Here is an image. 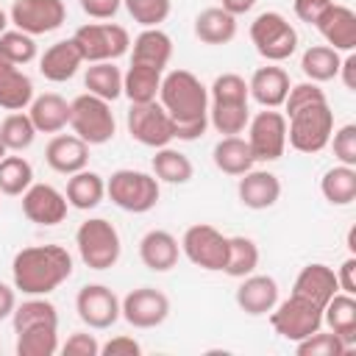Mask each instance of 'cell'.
Returning a JSON list of instances; mask_svg holds the SVG:
<instances>
[{"instance_id":"9c48e42d","label":"cell","mask_w":356,"mask_h":356,"mask_svg":"<svg viewBox=\"0 0 356 356\" xmlns=\"http://www.w3.org/2000/svg\"><path fill=\"white\" fill-rule=\"evenodd\" d=\"M86 64L114 61L131 50V36L117 22H86L72 33Z\"/></svg>"},{"instance_id":"816d5d0a","label":"cell","mask_w":356,"mask_h":356,"mask_svg":"<svg viewBox=\"0 0 356 356\" xmlns=\"http://www.w3.org/2000/svg\"><path fill=\"white\" fill-rule=\"evenodd\" d=\"M78 3H81L83 14L92 19H111L122 6V0H78Z\"/></svg>"},{"instance_id":"52a82bcc","label":"cell","mask_w":356,"mask_h":356,"mask_svg":"<svg viewBox=\"0 0 356 356\" xmlns=\"http://www.w3.org/2000/svg\"><path fill=\"white\" fill-rule=\"evenodd\" d=\"M250 42L261 58H267L270 64H281L298 50V31L284 14L261 11L250 22Z\"/></svg>"},{"instance_id":"3957f363","label":"cell","mask_w":356,"mask_h":356,"mask_svg":"<svg viewBox=\"0 0 356 356\" xmlns=\"http://www.w3.org/2000/svg\"><path fill=\"white\" fill-rule=\"evenodd\" d=\"M286 117V142L289 147H295L298 153H320L323 147H328L331 134H334V111L328 106V100H317L309 106L295 108Z\"/></svg>"},{"instance_id":"7c38bea8","label":"cell","mask_w":356,"mask_h":356,"mask_svg":"<svg viewBox=\"0 0 356 356\" xmlns=\"http://www.w3.org/2000/svg\"><path fill=\"white\" fill-rule=\"evenodd\" d=\"M125 125H128V134L131 139H136L139 145L145 147H164L175 139V131H172V117L161 108L159 100H150V103H131L128 108V117H125Z\"/></svg>"},{"instance_id":"f1b7e54d","label":"cell","mask_w":356,"mask_h":356,"mask_svg":"<svg viewBox=\"0 0 356 356\" xmlns=\"http://www.w3.org/2000/svg\"><path fill=\"white\" fill-rule=\"evenodd\" d=\"M323 323L328 325V331H334L342 342L353 348L356 345V295L337 292L323 306Z\"/></svg>"},{"instance_id":"d4e9b609","label":"cell","mask_w":356,"mask_h":356,"mask_svg":"<svg viewBox=\"0 0 356 356\" xmlns=\"http://www.w3.org/2000/svg\"><path fill=\"white\" fill-rule=\"evenodd\" d=\"M292 292L309 298L312 303H317V306L323 309V306L339 292L337 273H334L328 264H323V261H312V264H306V267L298 273V278H295V284H292Z\"/></svg>"},{"instance_id":"bcb514c9","label":"cell","mask_w":356,"mask_h":356,"mask_svg":"<svg viewBox=\"0 0 356 356\" xmlns=\"http://www.w3.org/2000/svg\"><path fill=\"white\" fill-rule=\"evenodd\" d=\"M125 11L131 14L134 22H139L142 28H159L172 8V0H122Z\"/></svg>"},{"instance_id":"9a60e30c","label":"cell","mask_w":356,"mask_h":356,"mask_svg":"<svg viewBox=\"0 0 356 356\" xmlns=\"http://www.w3.org/2000/svg\"><path fill=\"white\" fill-rule=\"evenodd\" d=\"M75 312L92 331H106L120 320V298L106 284H86L75 295Z\"/></svg>"},{"instance_id":"f35d334b","label":"cell","mask_w":356,"mask_h":356,"mask_svg":"<svg viewBox=\"0 0 356 356\" xmlns=\"http://www.w3.org/2000/svg\"><path fill=\"white\" fill-rule=\"evenodd\" d=\"M11 323H14V334L31 325H58V309L44 295H28V300H22L14 309Z\"/></svg>"},{"instance_id":"6da1fadb","label":"cell","mask_w":356,"mask_h":356,"mask_svg":"<svg viewBox=\"0 0 356 356\" xmlns=\"http://www.w3.org/2000/svg\"><path fill=\"white\" fill-rule=\"evenodd\" d=\"M161 108L172 117L175 139L195 142L209 128V86L189 70H170L161 78L159 97Z\"/></svg>"},{"instance_id":"681fc988","label":"cell","mask_w":356,"mask_h":356,"mask_svg":"<svg viewBox=\"0 0 356 356\" xmlns=\"http://www.w3.org/2000/svg\"><path fill=\"white\" fill-rule=\"evenodd\" d=\"M100 353L103 356H139L142 353V345L134 337L120 334V337H111L106 345H100Z\"/></svg>"},{"instance_id":"7bdbcfd3","label":"cell","mask_w":356,"mask_h":356,"mask_svg":"<svg viewBox=\"0 0 356 356\" xmlns=\"http://www.w3.org/2000/svg\"><path fill=\"white\" fill-rule=\"evenodd\" d=\"M348 350H350L348 342H342L334 331H323V328H317L314 334L295 342L298 356H345Z\"/></svg>"},{"instance_id":"ffe728a7","label":"cell","mask_w":356,"mask_h":356,"mask_svg":"<svg viewBox=\"0 0 356 356\" xmlns=\"http://www.w3.org/2000/svg\"><path fill=\"white\" fill-rule=\"evenodd\" d=\"M289 86H292L289 72L270 61H267V67H259L248 81V92L261 108H281Z\"/></svg>"},{"instance_id":"7dc6e473","label":"cell","mask_w":356,"mask_h":356,"mask_svg":"<svg viewBox=\"0 0 356 356\" xmlns=\"http://www.w3.org/2000/svg\"><path fill=\"white\" fill-rule=\"evenodd\" d=\"M328 145L334 147V156H337L339 164L356 167V125L353 122H345V125L334 128Z\"/></svg>"},{"instance_id":"83f0119b","label":"cell","mask_w":356,"mask_h":356,"mask_svg":"<svg viewBox=\"0 0 356 356\" xmlns=\"http://www.w3.org/2000/svg\"><path fill=\"white\" fill-rule=\"evenodd\" d=\"M67 203L78 211H89L95 206L103 203L106 197V178L95 170H78L72 175H67Z\"/></svg>"},{"instance_id":"ba28073f","label":"cell","mask_w":356,"mask_h":356,"mask_svg":"<svg viewBox=\"0 0 356 356\" xmlns=\"http://www.w3.org/2000/svg\"><path fill=\"white\" fill-rule=\"evenodd\" d=\"M267 317H270L273 331L286 342H300L303 337L323 328V309L295 292L286 300H278Z\"/></svg>"},{"instance_id":"f546056e","label":"cell","mask_w":356,"mask_h":356,"mask_svg":"<svg viewBox=\"0 0 356 356\" xmlns=\"http://www.w3.org/2000/svg\"><path fill=\"white\" fill-rule=\"evenodd\" d=\"M236 17L228 14L225 8L220 6H211V8H203L197 17H195V36L203 42V44H228L234 42L236 36Z\"/></svg>"},{"instance_id":"d590c367","label":"cell","mask_w":356,"mask_h":356,"mask_svg":"<svg viewBox=\"0 0 356 356\" xmlns=\"http://www.w3.org/2000/svg\"><path fill=\"white\" fill-rule=\"evenodd\" d=\"M83 86L89 95H97V97L114 103L117 97H122V72H120V67H114V61H95L86 67Z\"/></svg>"},{"instance_id":"680465c9","label":"cell","mask_w":356,"mask_h":356,"mask_svg":"<svg viewBox=\"0 0 356 356\" xmlns=\"http://www.w3.org/2000/svg\"><path fill=\"white\" fill-rule=\"evenodd\" d=\"M6 25H8V14H6L3 8H0V33L6 31Z\"/></svg>"},{"instance_id":"ac0fdd59","label":"cell","mask_w":356,"mask_h":356,"mask_svg":"<svg viewBox=\"0 0 356 356\" xmlns=\"http://www.w3.org/2000/svg\"><path fill=\"white\" fill-rule=\"evenodd\" d=\"M236 195H239V203L245 209L264 211V209H273L278 203V197H281V181L270 170H248V172L239 175Z\"/></svg>"},{"instance_id":"c3c4849f","label":"cell","mask_w":356,"mask_h":356,"mask_svg":"<svg viewBox=\"0 0 356 356\" xmlns=\"http://www.w3.org/2000/svg\"><path fill=\"white\" fill-rule=\"evenodd\" d=\"M58 350L64 356H100V342L89 331H75L67 337V342Z\"/></svg>"},{"instance_id":"4316f807","label":"cell","mask_w":356,"mask_h":356,"mask_svg":"<svg viewBox=\"0 0 356 356\" xmlns=\"http://www.w3.org/2000/svg\"><path fill=\"white\" fill-rule=\"evenodd\" d=\"M33 81L0 53V108L6 111H22L33 100Z\"/></svg>"},{"instance_id":"e575fe53","label":"cell","mask_w":356,"mask_h":356,"mask_svg":"<svg viewBox=\"0 0 356 356\" xmlns=\"http://www.w3.org/2000/svg\"><path fill=\"white\" fill-rule=\"evenodd\" d=\"M339 61H342V56L334 47H328V44H312L300 56V70H303L306 81L325 83V81H334L337 78Z\"/></svg>"},{"instance_id":"5b68a950","label":"cell","mask_w":356,"mask_h":356,"mask_svg":"<svg viewBox=\"0 0 356 356\" xmlns=\"http://www.w3.org/2000/svg\"><path fill=\"white\" fill-rule=\"evenodd\" d=\"M159 195H161L159 178L150 175V172H142V170H128L125 167V170H114L106 178V197L117 209L131 211V214L150 211L159 203Z\"/></svg>"},{"instance_id":"44dd1931","label":"cell","mask_w":356,"mask_h":356,"mask_svg":"<svg viewBox=\"0 0 356 356\" xmlns=\"http://www.w3.org/2000/svg\"><path fill=\"white\" fill-rule=\"evenodd\" d=\"M44 161L53 172L72 175L89 164V145L75 134H56L44 147Z\"/></svg>"},{"instance_id":"4dcf8cb0","label":"cell","mask_w":356,"mask_h":356,"mask_svg":"<svg viewBox=\"0 0 356 356\" xmlns=\"http://www.w3.org/2000/svg\"><path fill=\"white\" fill-rule=\"evenodd\" d=\"M211 159H214V167H217L220 172L236 175V178H239L242 172L253 170V164H256L248 139L239 136V134H236V136H222V139L214 145Z\"/></svg>"},{"instance_id":"f6af8a7d","label":"cell","mask_w":356,"mask_h":356,"mask_svg":"<svg viewBox=\"0 0 356 356\" xmlns=\"http://www.w3.org/2000/svg\"><path fill=\"white\" fill-rule=\"evenodd\" d=\"M248 100H250L248 81L236 72H222L209 86V103H248Z\"/></svg>"},{"instance_id":"e0dca14e","label":"cell","mask_w":356,"mask_h":356,"mask_svg":"<svg viewBox=\"0 0 356 356\" xmlns=\"http://www.w3.org/2000/svg\"><path fill=\"white\" fill-rule=\"evenodd\" d=\"M314 28L325 39V44L334 47L337 53H353L356 47V11L353 8L342 3H331L323 11V17L314 22Z\"/></svg>"},{"instance_id":"1f68e13d","label":"cell","mask_w":356,"mask_h":356,"mask_svg":"<svg viewBox=\"0 0 356 356\" xmlns=\"http://www.w3.org/2000/svg\"><path fill=\"white\" fill-rule=\"evenodd\" d=\"M161 78H164V72H159L153 67L128 64V70L122 72V95L131 103H150L159 97Z\"/></svg>"},{"instance_id":"484cf974","label":"cell","mask_w":356,"mask_h":356,"mask_svg":"<svg viewBox=\"0 0 356 356\" xmlns=\"http://www.w3.org/2000/svg\"><path fill=\"white\" fill-rule=\"evenodd\" d=\"M28 117L36 134H61L70 125V100H64L58 92L36 95L28 106Z\"/></svg>"},{"instance_id":"8fae6325","label":"cell","mask_w":356,"mask_h":356,"mask_svg":"<svg viewBox=\"0 0 356 356\" xmlns=\"http://www.w3.org/2000/svg\"><path fill=\"white\" fill-rule=\"evenodd\" d=\"M248 145L256 161H278L286 150V117L284 111L264 108L248 120Z\"/></svg>"},{"instance_id":"f5cc1de1","label":"cell","mask_w":356,"mask_h":356,"mask_svg":"<svg viewBox=\"0 0 356 356\" xmlns=\"http://www.w3.org/2000/svg\"><path fill=\"white\" fill-rule=\"evenodd\" d=\"M337 284H339V292H348V295H356V256H348L339 270H337Z\"/></svg>"},{"instance_id":"836d02e7","label":"cell","mask_w":356,"mask_h":356,"mask_svg":"<svg viewBox=\"0 0 356 356\" xmlns=\"http://www.w3.org/2000/svg\"><path fill=\"white\" fill-rule=\"evenodd\" d=\"M320 192L331 206H350L356 200V167L337 164L323 172Z\"/></svg>"},{"instance_id":"db71d44e","label":"cell","mask_w":356,"mask_h":356,"mask_svg":"<svg viewBox=\"0 0 356 356\" xmlns=\"http://www.w3.org/2000/svg\"><path fill=\"white\" fill-rule=\"evenodd\" d=\"M337 78H342L345 89L356 92V56H353V53H348V56L339 61V72H337Z\"/></svg>"},{"instance_id":"277c9868","label":"cell","mask_w":356,"mask_h":356,"mask_svg":"<svg viewBox=\"0 0 356 356\" xmlns=\"http://www.w3.org/2000/svg\"><path fill=\"white\" fill-rule=\"evenodd\" d=\"M78 256L89 270H111L122 256V239L106 217H89L75 231Z\"/></svg>"},{"instance_id":"4fadbf2b","label":"cell","mask_w":356,"mask_h":356,"mask_svg":"<svg viewBox=\"0 0 356 356\" xmlns=\"http://www.w3.org/2000/svg\"><path fill=\"white\" fill-rule=\"evenodd\" d=\"M67 6L64 0H14L8 11V22H14L17 31H25L31 36L53 33L64 25Z\"/></svg>"},{"instance_id":"cb8c5ba5","label":"cell","mask_w":356,"mask_h":356,"mask_svg":"<svg viewBox=\"0 0 356 356\" xmlns=\"http://www.w3.org/2000/svg\"><path fill=\"white\" fill-rule=\"evenodd\" d=\"M81 64H86V61H83V56H81V50H78V44H75V39L70 36V39H61V42L50 44V47L42 53V58H39V72H42L47 81H53V83H64V81H70V78L81 70Z\"/></svg>"},{"instance_id":"2e32d148","label":"cell","mask_w":356,"mask_h":356,"mask_svg":"<svg viewBox=\"0 0 356 356\" xmlns=\"http://www.w3.org/2000/svg\"><path fill=\"white\" fill-rule=\"evenodd\" d=\"M70 203L53 184H31L22 192V214L36 225H58L67 220Z\"/></svg>"},{"instance_id":"b9f144b4","label":"cell","mask_w":356,"mask_h":356,"mask_svg":"<svg viewBox=\"0 0 356 356\" xmlns=\"http://www.w3.org/2000/svg\"><path fill=\"white\" fill-rule=\"evenodd\" d=\"M0 139H3L8 153H22V150H28L33 145L36 128H33V122H31V117L25 111H11L0 122Z\"/></svg>"},{"instance_id":"d6986e66","label":"cell","mask_w":356,"mask_h":356,"mask_svg":"<svg viewBox=\"0 0 356 356\" xmlns=\"http://www.w3.org/2000/svg\"><path fill=\"white\" fill-rule=\"evenodd\" d=\"M236 306L250 314V317H261L270 314L273 306L278 303V284L273 275H261V273H250L242 278V284L236 286Z\"/></svg>"},{"instance_id":"ab89813d","label":"cell","mask_w":356,"mask_h":356,"mask_svg":"<svg viewBox=\"0 0 356 356\" xmlns=\"http://www.w3.org/2000/svg\"><path fill=\"white\" fill-rule=\"evenodd\" d=\"M248 103H209V125L222 136H236L248 128Z\"/></svg>"},{"instance_id":"11a10c76","label":"cell","mask_w":356,"mask_h":356,"mask_svg":"<svg viewBox=\"0 0 356 356\" xmlns=\"http://www.w3.org/2000/svg\"><path fill=\"white\" fill-rule=\"evenodd\" d=\"M14 309H17V289H14L11 284L0 281V320L11 317Z\"/></svg>"},{"instance_id":"5bb4252c","label":"cell","mask_w":356,"mask_h":356,"mask_svg":"<svg viewBox=\"0 0 356 356\" xmlns=\"http://www.w3.org/2000/svg\"><path fill=\"white\" fill-rule=\"evenodd\" d=\"M120 317L134 328H156L170 317V298L156 286H136L120 300Z\"/></svg>"},{"instance_id":"603a6c76","label":"cell","mask_w":356,"mask_h":356,"mask_svg":"<svg viewBox=\"0 0 356 356\" xmlns=\"http://www.w3.org/2000/svg\"><path fill=\"white\" fill-rule=\"evenodd\" d=\"M170 58H172V39L161 28H142L131 42V64H142L164 72Z\"/></svg>"},{"instance_id":"60d3db41","label":"cell","mask_w":356,"mask_h":356,"mask_svg":"<svg viewBox=\"0 0 356 356\" xmlns=\"http://www.w3.org/2000/svg\"><path fill=\"white\" fill-rule=\"evenodd\" d=\"M33 184V167L25 156H3L0 159V192L8 197L22 195Z\"/></svg>"},{"instance_id":"9f6ffc18","label":"cell","mask_w":356,"mask_h":356,"mask_svg":"<svg viewBox=\"0 0 356 356\" xmlns=\"http://www.w3.org/2000/svg\"><path fill=\"white\" fill-rule=\"evenodd\" d=\"M253 6H256V0H220V8H225V11L234 14V17L248 14Z\"/></svg>"},{"instance_id":"7402d4cb","label":"cell","mask_w":356,"mask_h":356,"mask_svg":"<svg viewBox=\"0 0 356 356\" xmlns=\"http://www.w3.org/2000/svg\"><path fill=\"white\" fill-rule=\"evenodd\" d=\"M178 256H181V245L178 239L164 231V228H150L142 239H139V259L147 270L153 273H167L178 264Z\"/></svg>"},{"instance_id":"ee69618b","label":"cell","mask_w":356,"mask_h":356,"mask_svg":"<svg viewBox=\"0 0 356 356\" xmlns=\"http://www.w3.org/2000/svg\"><path fill=\"white\" fill-rule=\"evenodd\" d=\"M0 53L8 61H14L17 67H22V64H31L39 50H36V39L31 33L14 28V31H3L0 33Z\"/></svg>"},{"instance_id":"74e56055","label":"cell","mask_w":356,"mask_h":356,"mask_svg":"<svg viewBox=\"0 0 356 356\" xmlns=\"http://www.w3.org/2000/svg\"><path fill=\"white\" fill-rule=\"evenodd\" d=\"M256 267H259V245L242 234L228 236V259H225L222 273L231 278H245L256 273Z\"/></svg>"},{"instance_id":"6f0895ef","label":"cell","mask_w":356,"mask_h":356,"mask_svg":"<svg viewBox=\"0 0 356 356\" xmlns=\"http://www.w3.org/2000/svg\"><path fill=\"white\" fill-rule=\"evenodd\" d=\"M348 250H350V256H356V225L348 231Z\"/></svg>"},{"instance_id":"91938a15","label":"cell","mask_w":356,"mask_h":356,"mask_svg":"<svg viewBox=\"0 0 356 356\" xmlns=\"http://www.w3.org/2000/svg\"><path fill=\"white\" fill-rule=\"evenodd\" d=\"M6 153H8V150H6V145H3V139H0V159H3Z\"/></svg>"},{"instance_id":"d6a6232c","label":"cell","mask_w":356,"mask_h":356,"mask_svg":"<svg viewBox=\"0 0 356 356\" xmlns=\"http://www.w3.org/2000/svg\"><path fill=\"white\" fill-rule=\"evenodd\" d=\"M153 167V175L159 178V184H189L192 175H195V164L189 161L186 153L164 145V147H156V156L150 161Z\"/></svg>"},{"instance_id":"f907efd6","label":"cell","mask_w":356,"mask_h":356,"mask_svg":"<svg viewBox=\"0 0 356 356\" xmlns=\"http://www.w3.org/2000/svg\"><path fill=\"white\" fill-rule=\"evenodd\" d=\"M331 3L334 0H295V17L300 22H306V25H314Z\"/></svg>"},{"instance_id":"8d00e7d4","label":"cell","mask_w":356,"mask_h":356,"mask_svg":"<svg viewBox=\"0 0 356 356\" xmlns=\"http://www.w3.org/2000/svg\"><path fill=\"white\" fill-rule=\"evenodd\" d=\"M58 348V325H31L17 331V356H53Z\"/></svg>"},{"instance_id":"30bf717a","label":"cell","mask_w":356,"mask_h":356,"mask_svg":"<svg viewBox=\"0 0 356 356\" xmlns=\"http://www.w3.org/2000/svg\"><path fill=\"white\" fill-rule=\"evenodd\" d=\"M181 253L200 270L220 273L228 259V236L209 222H195L181 236Z\"/></svg>"},{"instance_id":"8992f818","label":"cell","mask_w":356,"mask_h":356,"mask_svg":"<svg viewBox=\"0 0 356 356\" xmlns=\"http://www.w3.org/2000/svg\"><path fill=\"white\" fill-rule=\"evenodd\" d=\"M70 128L89 147L111 142L114 131H117V120H114L111 103L97 97V95H89V92L78 95L75 100H70Z\"/></svg>"},{"instance_id":"7a4b0ae2","label":"cell","mask_w":356,"mask_h":356,"mask_svg":"<svg viewBox=\"0 0 356 356\" xmlns=\"http://www.w3.org/2000/svg\"><path fill=\"white\" fill-rule=\"evenodd\" d=\"M72 275V256L61 245H31L11 261L14 289L22 295H50Z\"/></svg>"}]
</instances>
